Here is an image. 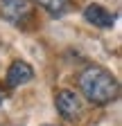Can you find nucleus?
<instances>
[{
  "label": "nucleus",
  "mask_w": 122,
  "mask_h": 126,
  "mask_svg": "<svg viewBox=\"0 0 122 126\" xmlns=\"http://www.w3.org/2000/svg\"><path fill=\"white\" fill-rule=\"evenodd\" d=\"M5 79H7V86L9 88H18V86H25V83H29L34 79V70L25 61H14L11 65H9V70H7V77Z\"/></svg>",
  "instance_id": "nucleus-4"
},
{
  "label": "nucleus",
  "mask_w": 122,
  "mask_h": 126,
  "mask_svg": "<svg viewBox=\"0 0 122 126\" xmlns=\"http://www.w3.org/2000/svg\"><path fill=\"white\" fill-rule=\"evenodd\" d=\"M79 90L81 94L95 106H106L118 99L120 83L118 79L102 65H88L79 74Z\"/></svg>",
  "instance_id": "nucleus-1"
},
{
  "label": "nucleus",
  "mask_w": 122,
  "mask_h": 126,
  "mask_svg": "<svg viewBox=\"0 0 122 126\" xmlns=\"http://www.w3.org/2000/svg\"><path fill=\"white\" fill-rule=\"evenodd\" d=\"M0 14L5 20L23 25L32 16V2L29 0H0Z\"/></svg>",
  "instance_id": "nucleus-3"
},
{
  "label": "nucleus",
  "mask_w": 122,
  "mask_h": 126,
  "mask_svg": "<svg viewBox=\"0 0 122 126\" xmlns=\"http://www.w3.org/2000/svg\"><path fill=\"white\" fill-rule=\"evenodd\" d=\"M84 18L93 27H100V29H111L113 23H115V16L109 9H104L102 5H95V2L84 9Z\"/></svg>",
  "instance_id": "nucleus-5"
},
{
  "label": "nucleus",
  "mask_w": 122,
  "mask_h": 126,
  "mask_svg": "<svg viewBox=\"0 0 122 126\" xmlns=\"http://www.w3.org/2000/svg\"><path fill=\"white\" fill-rule=\"evenodd\" d=\"M2 101H5V94H2V90H0V106H2Z\"/></svg>",
  "instance_id": "nucleus-7"
},
{
  "label": "nucleus",
  "mask_w": 122,
  "mask_h": 126,
  "mask_svg": "<svg viewBox=\"0 0 122 126\" xmlns=\"http://www.w3.org/2000/svg\"><path fill=\"white\" fill-rule=\"evenodd\" d=\"M54 104H57V113L68 119V122H77L81 117V101L72 90H59L54 94Z\"/></svg>",
  "instance_id": "nucleus-2"
},
{
  "label": "nucleus",
  "mask_w": 122,
  "mask_h": 126,
  "mask_svg": "<svg viewBox=\"0 0 122 126\" xmlns=\"http://www.w3.org/2000/svg\"><path fill=\"white\" fill-rule=\"evenodd\" d=\"M34 2H36L39 7H43L48 14H52V16L66 14L68 7H70V0H34Z\"/></svg>",
  "instance_id": "nucleus-6"
},
{
  "label": "nucleus",
  "mask_w": 122,
  "mask_h": 126,
  "mask_svg": "<svg viewBox=\"0 0 122 126\" xmlns=\"http://www.w3.org/2000/svg\"><path fill=\"white\" fill-rule=\"evenodd\" d=\"M45 126H52V124H45Z\"/></svg>",
  "instance_id": "nucleus-8"
}]
</instances>
